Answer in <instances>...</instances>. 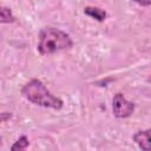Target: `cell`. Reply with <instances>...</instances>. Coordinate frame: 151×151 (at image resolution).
Wrapping results in <instances>:
<instances>
[{
    "instance_id": "6da1fadb",
    "label": "cell",
    "mask_w": 151,
    "mask_h": 151,
    "mask_svg": "<svg viewBox=\"0 0 151 151\" xmlns=\"http://www.w3.org/2000/svg\"><path fill=\"white\" fill-rule=\"evenodd\" d=\"M22 97L27 99L29 103L46 107V109H53V110H60L64 106V101L54 96L46 86L45 84L37 78L31 79L27 81L20 90Z\"/></svg>"
},
{
    "instance_id": "7a4b0ae2",
    "label": "cell",
    "mask_w": 151,
    "mask_h": 151,
    "mask_svg": "<svg viewBox=\"0 0 151 151\" xmlns=\"http://www.w3.org/2000/svg\"><path fill=\"white\" fill-rule=\"evenodd\" d=\"M73 47V40L66 32L55 27H44L39 32L37 50L41 55H50Z\"/></svg>"
},
{
    "instance_id": "3957f363",
    "label": "cell",
    "mask_w": 151,
    "mask_h": 151,
    "mask_svg": "<svg viewBox=\"0 0 151 151\" xmlns=\"http://www.w3.org/2000/svg\"><path fill=\"white\" fill-rule=\"evenodd\" d=\"M134 104L132 101H129L120 92L116 93L112 98V112L116 118L123 119L130 117L134 112Z\"/></svg>"
},
{
    "instance_id": "277c9868",
    "label": "cell",
    "mask_w": 151,
    "mask_h": 151,
    "mask_svg": "<svg viewBox=\"0 0 151 151\" xmlns=\"http://www.w3.org/2000/svg\"><path fill=\"white\" fill-rule=\"evenodd\" d=\"M132 139L142 150H150V129H146L144 131H137L132 136Z\"/></svg>"
},
{
    "instance_id": "5b68a950",
    "label": "cell",
    "mask_w": 151,
    "mask_h": 151,
    "mask_svg": "<svg viewBox=\"0 0 151 151\" xmlns=\"http://www.w3.org/2000/svg\"><path fill=\"white\" fill-rule=\"evenodd\" d=\"M84 13H85L86 15H88L90 18L94 19V20L98 21V22L105 21L106 17H107V13H106L103 8L96 7V6H86V7L84 8Z\"/></svg>"
},
{
    "instance_id": "8992f818",
    "label": "cell",
    "mask_w": 151,
    "mask_h": 151,
    "mask_svg": "<svg viewBox=\"0 0 151 151\" xmlns=\"http://www.w3.org/2000/svg\"><path fill=\"white\" fill-rule=\"evenodd\" d=\"M17 18L12 9L6 6H0V24H12L15 22Z\"/></svg>"
},
{
    "instance_id": "52a82bcc",
    "label": "cell",
    "mask_w": 151,
    "mask_h": 151,
    "mask_svg": "<svg viewBox=\"0 0 151 151\" xmlns=\"http://www.w3.org/2000/svg\"><path fill=\"white\" fill-rule=\"evenodd\" d=\"M28 145H29V140H28V138H27L25 134H22V136H20V137L14 142V144L11 146V150H12V151L25 150V149L28 147Z\"/></svg>"
},
{
    "instance_id": "ba28073f",
    "label": "cell",
    "mask_w": 151,
    "mask_h": 151,
    "mask_svg": "<svg viewBox=\"0 0 151 151\" xmlns=\"http://www.w3.org/2000/svg\"><path fill=\"white\" fill-rule=\"evenodd\" d=\"M12 117H13V113L9 112V111L0 112V124H2L5 122H8L9 119H12Z\"/></svg>"
},
{
    "instance_id": "9c48e42d",
    "label": "cell",
    "mask_w": 151,
    "mask_h": 151,
    "mask_svg": "<svg viewBox=\"0 0 151 151\" xmlns=\"http://www.w3.org/2000/svg\"><path fill=\"white\" fill-rule=\"evenodd\" d=\"M137 5L143 6V7H149L151 5V0H133Z\"/></svg>"
},
{
    "instance_id": "30bf717a",
    "label": "cell",
    "mask_w": 151,
    "mask_h": 151,
    "mask_svg": "<svg viewBox=\"0 0 151 151\" xmlns=\"http://www.w3.org/2000/svg\"><path fill=\"white\" fill-rule=\"evenodd\" d=\"M1 145H2V137L0 136V146H1Z\"/></svg>"
}]
</instances>
